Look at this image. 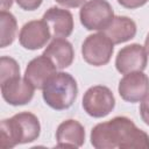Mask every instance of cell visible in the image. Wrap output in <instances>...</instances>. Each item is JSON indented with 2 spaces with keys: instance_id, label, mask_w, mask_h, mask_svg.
Instances as JSON below:
<instances>
[{
  "instance_id": "1",
  "label": "cell",
  "mask_w": 149,
  "mask_h": 149,
  "mask_svg": "<svg viewBox=\"0 0 149 149\" xmlns=\"http://www.w3.org/2000/svg\"><path fill=\"white\" fill-rule=\"evenodd\" d=\"M91 144L97 149H148L149 135L130 119L115 116L92 128Z\"/></svg>"
},
{
  "instance_id": "2",
  "label": "cell",
  "mask_w": 149,
  "mask_h": 149,
  "mask_svg": "<svg viewBox=\"0 0 149 149\" xmlns=\"http://www.w3.org/2000/svg\"><path fill=\"white\" fill-rule=\"evenodd\" d=\"M41 125L37 116L30 112H21L0 123L1 148H14L17 144L29 143L40 136Z\"/></svg>"
},
{
  "instance_id": "3",
  "label": "cell",
  "mask_w": 149,
  "mask_h": 149,
  "mask_svg": "<svg viewBox=\"0 0 149 149\" xmlns=\"http://www.w3.org/2000/svg\"><path fill=\"white\" fill-rule=\"evenodd\" d=\"M77 94V81L66 72H56L42 88L43 100L49 107L56 111H63L71 107L76 101Z\"/></svg>"
},
{
  "instance_id": "4",
  "label": "cell",
  "mask_w": 149,
  "mask_h": 149,
  "mask_svg": "<svg viewBox=\"0 0 149 149\" xmlns=\"http://www.w3.org/2000/svg\"><path fill=\"white\" fill-rule=\"evenodd\" d=\"M79 19L87 30H104L114 19V12L107 0H88L81 6Z\"/></svg>"
},
{
  "instance_id": "5",
  "label": "cell",
  "mask_w": 149,
  "mask_h": 149,
  "mask_svg": "<svg viewBox=\"0 0 149 149\" xmlns=\"http://www.w3.org/2000/svg\"><path fill=\"white\" fill-rule=\"evenodd\" d=\"M114 43L101 31L88 35L81 44V55L86 63L93 66L106 65L113 55Z\"/></svg>"
},
{
  "instance_id": "6",
  "label": "cell",
  "mask_w": 149,
  "mask_h": 149,
  "mask_svg": "<svg viewBox=\"0 0 149 149\" xmlns=\"http://www.w3.org/2000/svg\"><path fill=\"white\" fill-rule=\"evenodd\" d=\"M81 105L90 116L104 118L113 111L115 106V98L107 86L95 85L84 93Z\"/></svg>"
},
{
  "instance_id": "7",
  "label": "cell",
  "mask_w": 149,
  "mask_h": 149,
  "mask_svg": "<svg viewBox=\"0 0 149 149\" xmlns=\"http://www.w3.org/2000/svg\"><path fill=\"white\" fill-rule=\"evenodd\" d=\"M118 91L125 101H141L149 94V78L142 71L129 72L119 81Z\"/></svg>"
},
{
  "instance_id": "8",
  "label": "cell",
  "mask_w": 149,
  "mask_h": 149,
  "mask_svg": "<svg viewBox=\"0 0 149 149\" xmlns=\"http://www.w3.org/2000/svg\"><path fill=\"white\" fill-rule=\"evenodd\" d=\"M148 54L139 43H133L123 47L116 55L115 58V68L122 73L127 74L134 71H143L147 66Z\"/></svg>"
},
{
  "instance_id": "9",
  "label": "cell",
  "mask_w": 149,
  "mask_h": 149,
  "mask_svg": "<svg viewBox=\"0 0 149 149\" xmlns=\"http://www.w3.org/2000/svg\"><path fill=\"white\" fill-rule=\"evenodd\" d=\"M0 84L2 98L12 106H22L30 102L34 97V91L36 90L26 78H21L20 76L7 79Z\"/></svg>"
},
{
  "instance_id": "10",
  "label": "cell",
  "mask_w": 149,
  "mask_h": 149,
  "mask_svg": "<svg viewBox=\"0 0 149 149\" xmlns=\"http://www.w3.org/2000/svg\"><path fill=\"white\" fill-rule=\"evenodd\" d=\"M51 33L48 24L43 20L29 21L20 30L19 42L28 50H37L43 48L50 40Z\"/></svg>"
},
{
  "instance_id": "11",
  "label": "cell",
  "mask_w": 149,
  "mask_h": 149,
  "mask_svg": "<svg viewBox=\"0 0 149 149\" xmlns=\"http://www.w3.org/2000/svg\"><path fill=\"white\" fill-rule=\"evenodd\" d=\"M42 20L48 24L54 38L69 37L73 31V16L68 9L59 7H50L43 14Z\"/></svg>"
},
{
  "instance_id": "12",
  "label": "cell",
  "mask_w": 149,
  "mask_h": 149,
  "mask_svg": "<svg viewBox=\"0 0 149 149\" xmlns=\"http://www.w3.org/2000/svg\"><path fill=\"white\" fill-rule=\"evenodd\" d=\"M57 72L55 64L43 54L31 59L24 71V78L37 90H42L44 84Z\"/></svg>"
},
{
  "instance_id": "13",
  "label": "cell",
  "mask_w": 149,
  "mask_h": 149,
  "mask_svg": "<svg viewBox=\"0 0 149 149\" xmlns=\"http://www.w3.org/2000/svg\"><path fill=\"white\" fill-rule=\"evenodd\" d=\"M56 147L79 148L85 142V129L80 122L73 119L63 121L56 130Z\"/></svg>"
},
{
  "instance_id": "14",
  "label": "cell",
  "mask_w": 149,
  "mask_h": 149,
  "mask_svg": "<svg viewBox=\"0 0 149 149\" xmlns=\"http://www.w3.org/2000/svg\"><path fill=\"white\" fill-rule=\"evenodd\" d=\"M43 55L47 56L58 70H63L72 64L74 51L72 44L68 40L54 38L43 51Z\"/></svg>"
},
{
  "instance_id": "15",
  "label": "cell",
  "mask_w": 149,
  "mask_h": 149,
  "mask_svg": "<svg viewBox=\"0 0 149 149\" xmlns=\"http://www.w3.org/2000/svg\"><path fill=\"white\" fill-rule=\"evenodd\" d=\"M101 31L114 44H120L135 37L136 23L127 16H114L112 22Z\"/></svg>"
},
{
  "instance_id": "16",
  "label": "cell",
  "mask_w": 149,
  "mask_h": 149,
  "mask_svg": "<svg viewBox=\"0 0 149 149\" xmlns=\"http://www.w3.org/2000/svg\"><path fill=\"white\" fill-rule=\"evenodd\" d=\"M0 24H1V48H6L12 44L15 40L16 30H17V22L15 16L7 12H0Z\"/></svg>"
},
{
  "instance_id": "17",
  "label": "cell",
  "mask_w": 149,
  "mask_h": 149,
  "mask_svg": "<svg viewBox=\"0 0 149 149\" xmlns=\"http://www.w3.org/2000/svg\"><path fill=\"white\" fill-rule=\"evenodd\" d=\"M20 66L14 58L2 56L0 58V83L6 81L7 79L19 77Z\"/></svg>"
},
{
  "instance_id": "18",
  "label": "cell",
  "mask_w": 149,
  "mask_h": 149,
  "mask_svg": "<svg viewBox=\"0 0 149 149\" xmlns=\"http://www.w3.org/2000/svg\"><path fill=\"white\" fill-rule=\"evenodd\" d=\"M15 1L24 10H35L41 6L43 0H15Z\"/></svg>"
},
{
  "instance_id": "19",
  "label": "cell",
  "mask_w": 149,
  "mask_h": 149,
  "mask_svg": "<svg viewBox=\"0 0 149 149\" xmlns=\"http://www.w3.org/2000/svg\"><path fill=\"white\" fill-rule=\"evenodd\" d=\"M140 115L142 121L149 126V94L142 99V102L140 105Z\"/></svg>"
},
{
  "instance_id": "20",
  "label": "cell",
  "mask_w": 149,
  "mask_h": 149,
  "mask_svg": "<svg viewBox=\"0 0 149 149\" xmlns=\"http://www.w3.org/2000/svg\"><path fill=\"white\" fill-rule=\"evenodd\" d=\"M149 0H118V2L125 7V8H129V9H135L139 8L143 5H146Z\"/></svg>"
},
{
  "instance_id": "21",
  "label": "cell",
  "mask_w": 149,
  "mask_h": 149,
  "mask_svg": "<svg viewBox=\"0 0 149 149\" xmlns=\"http://www.w3.org/2000/svg\"><path fill=\"white\" fill-rule=\"evenodd\" d=\"M55 1L66 8H77L86 2V0H55Z\"/></svg>"
},
{
  "instance_id": "22",
  "label": "cell",
  "mask_w": 149,
  "mask_h": 149,
  "mask_svg": "<svg viewBox=\"0 0 149 149\" xmlns=\"http://www.w3.org/2000/svg\"><path fill=\"white\" fill-rule=\"evenodd\" d=\"M12 5H13V0H1V1H0L1 10H6V9H8Z\"/></svg>"
},
{
  "instance_id": "23",
  "label": "cell",
  "mask_w": 149,
  "mask_h": 149,
  "mask_svg": "<svg viewBox=\"0 0 149 149\" xmlns=\"http://www.w3.org/2000/svg\"><path fill=\"white\" fill-rule=\"evenodd\" d=\"M144 49H146V51H147V54L149 56V34L147 35L146 41H144Z\"/></svg>"
}]
</instances>
